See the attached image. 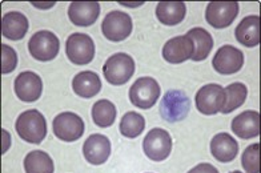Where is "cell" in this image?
Returning <instances> with one entry per match:
<instances>
[{
    "label": "cell",
    "instance_id": "6da1fadb",
    "mask_svg": "<svg viewBox=\"0 0 261 173\" xmlns=\"http://www.w3.org/2000/svg\"><path fill=\"white\" fill-rule=\"evenodd\" d=\"M15 128L19 137L30 144H40L47 136V121L38 109H28L19 114Z\"/></svg>",
    "mask_w": 261,
    "mask_h": 173
},
{
    "label": "cell",
    "instance_id": "7a4b0ae2",
    "mask_svg": "<svg viewBox=\"0 0 261 173\" xmlns=\"http://www.w3.org/2000/svg\"><path fill=\"white\" fill-rule=\"evenodd\" d=\"M135 60L128 53L117 52L107 59L103 66V75L112 85H123L134 76Z\"/></svg>",
    "mask_w": 261,
    "mask_h": 173
},
{
    "label": "cell",
    "instance_id": "3957f363",
    "mask_svg": "<svg viewBox=\"0 0 261 173\" xmlns=\"http://www.w3.org/2000/svg\"><path fill=\"white\" fill-rule=\"evenodd\" d=\"M65 55L76 66L90 64L95 57V43L87 34L76 32L68 36L65 42Z\"/></svg>",
    "mask_w": 261,
    "mask_h": 173
},
{
    "label": "cell",
    "instance_id": "277c9868",
    "mask_svg": "<svg viewBox=\"0 0 261 173\" xmlns=\"http://www.w3.org/2000/svg\"><path fill=\"white\" fill-rule=\"evenodd\" d=\"M191 109V100L186 92L180 90H169L163 96L160 114L168 123H177L186 119Z\"/></svg>",
    "mask_w": 261,
    "mask_h": 173
},
{
    "label": "cell",
    "instance_id": "5b68a950",
    "mask_svg": "<svg viewBox=\"0 0 261 173\" xmlns=\"http://www.w3.org/2000/svg\"><path fill=\"white\" fill-rule=\"evenodd\" d=\"M162 94L160 85L155 79L149 76L140 77L129 88V100L135 107L149 109L156 104Z\"/></svg>",
    "mask_w": 261,
    "mask_h": 173
},
{
    "label": "cell",
    "instance_id": "8992f818",
    "mask_svg": "<svg viewBox=\"0 0 261 173\" xmlns=\"http://www.w3.org/2000/svg\"><path fill=\"white\" fill-rule=\"evenodd\" d=\"M60 40L54 32L38 31L28 42V51L39 62H51L59 55Z\"/></svg>",
    "mask_w": 261,
    "mask_h": 173
},
{
    "label": "cell",
    "instance_id": "52a82bcc",
    "mask_svg": "<svg viewBox=\"0 0 261 173\" xmlns=\"http://www.w3.org/2000/svg\"><path fill=\"white\" fill-rule=\"evenodd\" d=\"M143 151L152 161H164L172 152V137L163 128H153L143 140Z\"/></svg>",
    "mask_w": 261,
    "mask_h": 173
},
{
    "label": "cell",
    "instance_id": "ba28073f",
    "mask_svg": "<svg viewBox=\"0 0 261 173\" xmlns=\"http://www.w3.org/2000/svg\"><path fill=\"white\" fill-rule=\"evenodd\" d=\"M134 23L128 14L121 11H111L101 23L103 35L111 42H123L130 36Z\"/></svg>",
    "mask_w": 261,
    "mask_h": 173
},
{
    "label": "cell",
    "instance_id": "9c48e42d",
    "mask_svg": "<svg viewBox=\"0 0 261 173\" xmlns=\"http://www.w3.org/2000/svg\"><path fill=\"white\" fill-rule=\"evenodd\" d=\"M195 103L200 113L208 116L219 113L225 103V90L219 84H206L197 91Z\"/></svg>",
    "mask_w": 261,
    "mask_h": 173
},
{
    "label": "cell",
    "instance_id": "30bf717a",
    "mask_svg": "<svg viewBox=\"0 0 261 173\" xmlns=\"http://www.w3.org/2000/svg\"><path fill=\"white\" fill-rule=\"evenodd\" d=\"M52 128L59 140L72 142L79 140L84 133V121L73 112H62L54 119Z\"/></svg>",
    "mask_w": 261,
    "mask_h": 173
},
{
    "label": "cell",
    "instance_id": "8fae6325",
    "mask_svg": "<svg viewBox=\"0 0 261 173\" xmlns=\"http://www.w3.org/2000/svg\"><path fill=\"white\" fill-rule=\"evenodd\" d=\"M237 2H212L206 6L205 20L216 30L229 27L239 15Z\"/></svg>",
    "mask_w": 261,
    "mask_h": 173
},
{
    "label": "cell",
    "instance_id": "7c38bea8",
    "mask_svg": "<svg viewBox=\"0 0 261 173\" xmlns=\"http://www.w3.org/2000/svg\"><path fill=\"white\" fill-rule=\"evenodd\" d=\"M212 66L221 75H233L244 66V53L233 45L225 44L216 51Z\"/></svg>",
    "mask_w": 261,
    "mask_h": 173
},
{
    "label": "cell",
    "instance_id": "4fadbf2b",
    "mask_svg": "<svg viewBox=\"0 0 261 173\" xmlns=\"http://www.w3.org/2000/svg\"><path fill=\"white\" fill-rule=\"evenodd\" d=\"M15 94L19 100L24 103H34L39 100L43 94V81L38 73L32 71H24L15 79Z\"/></svg>",
    "mask_w": 261,
    "mask_h": 173
},
{
    "label": "cell",
    "instance_id": "5bb4252c",
    "mask_svg": "<svg viewBox=\"0 0 261 173\" xmlns=\"http://www.w3.org/2000/svg\"><path fill=\"white\" fill-rule=\"evenodd\" d=\"M83 155L88 164L101 165L110 159L111 141L110 138L100 133L91 135L83 146Z\"/></svg>",
    "mask_w": 261,
    "mask_h": 173
},
{
    "label": "cell",
    "instance_id": "9a60e30c",
    "mask_svg": "<svg viewBox=\"0 0 261 173\" xmlns=\"http://www.w3.org/2000/svg\"><path fill=\"white\" fill-rule=\"evenodd\" d=\"M162 53L165 62L171 64H181L192 57L193 43L187 35L176 36L165 43Z\"/></svg>",
    "mask_w": 261,
    "mask_h": 173
},
{
    "label": "cell",
    "instance_id": "2e32d148",
    "mask_svg": "<svg viewBox=\"0 0 261 173\" xmlns=\"http://www.w3.org/2000/svg\"><path fill=\"white\" fill-rule=\"evenodd\" d=\"M100 15L97 2H73L68 7V17L77 27H90Z\"/></svg>",
    "mask_w": 261,
    "mask_h": 173
},
{
    "label": "cell",
    "instance_id": "e0dca14e",
    "mask_svg": "<svg viewBox=\"0 0 261 173\" xmlns=\"http://www.w3.org/2000/svg\"><path fill=\"white\" fill-rule=\"evenodd\" d=\"M211 153L220 163H230L237 157L239 144L229 133L221 132L213 136L211 141Z\"/></svg>",
    "mask_w": 261,
    "mask_h": 173
},
{
    "label": "cell",
    "instance_id": "ac0fdd59",
    "mask_svg": "<svg viewBox=\"0 0 261 173\" xmlns=\"http://www.w3.org/2000/svg\"><path fill=\"white\" fill-rule=\"evenodd\" d=\"M230 128L240 138H253L260 135V113L256 111H244L232 120Z\"/></svg>",
    "mask_w": 261,
    "mask_h": 173
},
{
    "label": "cell",
    "instance_id": "d6986e66",
    "mask_svg": "<svg viewBox=\"0 0 261 173\" xmlns=\"http://www.w3.org/2000/svg\"><path fill=\"white\" fill-rule=\"evenodd\" d=\"M234 36L237 42L248 48L260 44V16L251 15L244 17L234 30Z\"/></svg>",
    "mask_w": 261,
    "mask_h": 173
},
{
    "label": "cell",
    "instance_id": "ffe728a7",
    "mask_svg": "<svg viewBox=\"0 0 261 173\" xmlns=\"http://www.w3.org/2000/svg\"><path fill=\"white\" fill-rule=\"evenodd\" d=\"M30 28V23L25 15L17 11L7 12L3 16L2 20V34L4 38L10 39V40H21L24 38Z\"/></svg>",
    "mask_w": 261,
    "mask_h": 173
},
{
    "label": "cell",
    "instance_id": "44dd1931",
    "mask_svg": "<svg viewBox=\"0 0 261 173\" xmlns=\"http://www.w3.org/2000/svg\"><path fill=\"white\" fill-rule=\"evenodd\" d=\"M72 90L79 97L92 99L101 91V80L93 71H83L73 77Z\"/></svg>",
    "mask_w": 261,
    "mask_h": 173
},
{
    "label": "cell",
    "instance_id": "7402d4cb",
    "mask_svg": "<svg viewBox=\"0 0 261 173\" xmlns=\"http://www.w3.org/2000/svg\"><path fill=\"white\" fill-rule=\"evenodd\" d=\"M193 43V55L191 60L193 62H203L210 56L213 47V38L210 32L201 27H195L187 32Z\"/></svg>",
    "mask_w": 261,
    "mask_h": 173
},
{
    "label": "cell",
    "instance_id": "603a6c76",
    "mask_svg": "<svg viewBox=\"0 0 261 173\" xmlns=\"http://www.w3.org/2000/svg\"><path fill=\"white\" fill-rule=\"evenodd\" d=\"M187 14V6L182 2H160L156 7L158 20L164 25L180 24Z\"/></svg>",
    "mask_w": 261,
    "mask_h": 173
},
{
    "label": "cell",
    "instance_id": "cb8c5ba5",
    "mask_svg": "<svg viewBox=\"0 0 261 173\" xmlns=\"http://www.w3.org/2000/svg\"><path fill=\"white\" fill-rule=\"evenodd\" d=\"M25 173H54L55 165L51 156L43 151H32L24 157Z\"/></svg>",
    "mask_w": 261,
    "mask_h": 173
},
{
    "label": "cell",
    "instance_id": "d4e9b609",
    "mask_svg": "<svg viewBox=\"0 0 261 173\" xmlns=\"http://www.w3.org/2000/svg\"><path fill=\"white\" fill-rule=\"evenodd\" d=\"M116 107L112 101L103 99L93 104L92 120L100 128H108L116 120Z\"/></svg>",
    "mask_w": 261,
    "mask_h": 173
},
{
    "label": "cell",
    "instance_id": "484cf974",
    "mask_svg": "<svg viewBox=\"0 0 261 173\" xmlns=\"http://www.w3.org/2000/svg\"><path fill=\"white\" fill-rule=\"evenodd\" d=\"M224 90H225V103L221 109L224 114L230 113L237 108H240L247 100L248 88L244 83H239V81L232 83Z\"/></svg>",
    "mask_w": 261,
    "mask_h": 173
},
{
    "label": "cell",
    "instance_id": "4316f807",
    "mask_svg": "<svg viewBox=\"0 0 261 173\" xmlns=\"http://www.w3.org/2000/svg\"><path fill=\"white\" fill-rule=\"evenodd\" d=\"M145 128V119L138 112H127L121 118L120 121V133L124 137L136 138L141 135V132Z\"/></svg>",
    "mask_w": 261,
    "mask_h": 173
},
{
    "label": "cell",
    "instance_id": "83f0119b",
    "mask_svg": "<svg viewBox=\"0 0 261 173\" xmlns=\"http://www.w3.org/2000/svg\"><path fill=\"white\" fill-rule=\"evenodd\" d=\"M241 165L245 173H260V144H252L245 148L241 156Z\"/></svg>",
    "mask_w": 261,
    "mask_h": 173
},
{
    "label": "cell",
    "instance_id": "f1b7e54d",
    "mask_svg": "<svg viewBox=\"0 0 261 173\" xmlns=\"http://www.w3.org/2000/svg\"><path fill=\"white\" fill-rule=\"evenodd\" d=\"M17 66V53L10 45H2V73H11Z\"/></svg>",
    "mask_w": 261,
    "mask_h": 173
},
{
    "label": "cell",
    "instance_id": "f546056e",
    "mask_svg": "<svg viewBox=\"0 0 261 173\" xmlns=\"http://www.w3.org/2000/svg\"><path fill=\"white\" fill-rule=\"evenodd\" d=\"M188 173H219V170L215 168L213 165L208 163H201V164H197L195 168L189 170Z\"/></svg>",
    "mask_w": 261,
    "mask_h": 173
},
{
    "label": "cell",
    "instance_id": "4dcf8cb0",
    "mask_svg": "<svg viewBox=\"0 0 261 173\" xmlns=\"http://www.w3.org/2000/svg\"><path fill=\"white\" fill-rule=\"evenodd\" d=\"M2 153L4 155L11 147V135L6 129H2Z\"/></svg>",
    "mask_w": 261,
    "mask_h": 173
},
{
    "label": "cell",
    "instance_id": "1f68e13d",
    "mask_svg": "<svg viewBox=\"0 0 261 173\" xmlns=\"http://www.w3.org/2000/svg\"><path fill=\"white\" fill-rule=\"evenodd\" d=\"M32 6H34V7H36V8H41V10H43V8H45V10H47V8H52L54 7V6H55V3H54V2H51V3H32Z\"/></svg>",
    "mask_w": 261,
    "mask_h": 173
},
{
    "label": "cell",
    "instance_id": "d6a6232c",
    "mask_svg": "<svg viewBox=\"0 0 261 173\" xmlns=\"http://www.w3.org/2000/svg\"><path fill=\"white\" fill-rule=\"evenodd\" d=\"M123 4V6H125V7H139V6H143V2L141 3H120Z\"/></svg>",
    "mask_w": 261,
    "mask_h": 173
},
{
    "label": "cell",
    "instance_id": "836d02e7",
    "mask_svg": "<svg viewBox=\"0 0 261 173\" xmlns=\"http://www.w3.org/2000/svg\"><path fill=\"white\" fill-rule=\"evenodd\" d=\"M230 173H243V172H240V170H233V172H230Z\"/></svg>",
    "mask_w": 261,
    "mask_h": 173
}]
</instances>
